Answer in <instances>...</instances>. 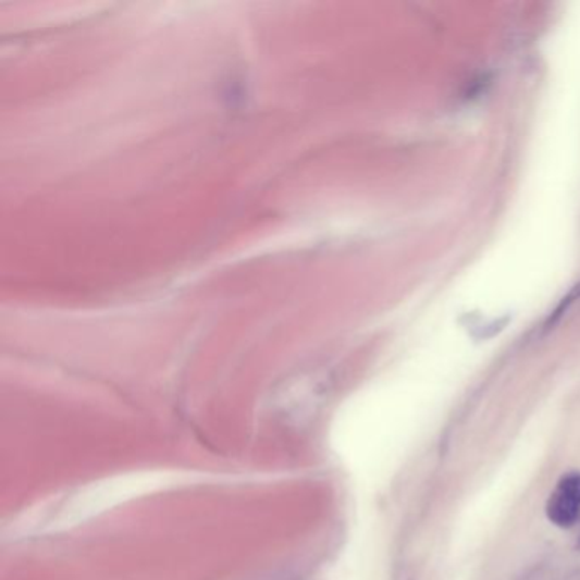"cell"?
<instances>
[{"mask_svg":"<svg viewBox=\"0 0 580 580\" xmlns=\"http://www.w3.org/2000/svg\"><path fill=\"white\" fill-rule=\"evenodd\" d=\"M546 518L558 528H572L580 518V473L570 471L558 480L546 503Z\"/></svg>","mask_w":580,"mask_h":580,"instance_id":"obj_1","label":"cell"}]
</instances>
